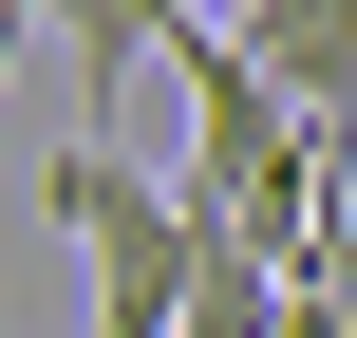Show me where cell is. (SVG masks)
Here are the masks:
<instances>
[{
  "mask_svg": "<svg viewBox=\"0 0 357 338\" xmlns=\"http://www.w3.org/2000/svg\"><path fill=\"white\" fill-rule=\"evenodd\" d=\"M169 75H188V207L207 226H245L264 263H301L320 282V245H339V207H357V132H320V113H282L264 75H245V38L226 19H188L169 38Z\"/></svg>",
  "mask_w": 357,
  "mask_h": 338,
  "instance_id": "obj_1",
  "label": "cell"
},
{
  "mask_svg": "<svg viewBox=\"0 0 357 338\" xmlns=\"http://www.w3.org/2000/svg\"><path fill=\"white\" fill-rule=\"evenodd\" d=\"M56 226H75V263H94V338H188V263H207V207L169 188V169H132L113 132H56Z\"/></svg>",
  "mask_w": 357,
  "mask_h": 338,
  "instance_id": "obj_2",
  "label": "cell"
},
{
  "mask_svg": "<svg viewBox=\"0 0 357 338\" xmlns=\"http://www.w3.org/2000/svg\"><path fill=\"white\" fill-rule=\"evenodd\" d=\"M226 38H245V75H264L282 113H320V132H357V0H245Z\"/></svg>",
  "mask_w": 357,
  "mask_h": 338,
  "instance_id": "obj_3",
  "label": "cell"
},
{
  "mask_svg": "<svg viewBox=\"0 0 357 338\" xmlns=\"http://www.w3.org/2000/svg\"><path fill=\"white\" fill-rule=\"evenodd\" d=\"M19 19H56V38H75V94L113 113V75H132V56H169L207 0H19ZM94 113H75V132H94Z\"/></svg>",
  "mask_w": 357,
  "mask_h": 338,
  "instance_id": "obj_4",
  "label": "cell"
},
{
  "mask_svg": "<svg viewBox=\"0 0 357 338\" xmlns=\"http://www.w3.org/2000/svg\"><path fill=\"white\" fill-rule=\"evenodd\" d=\"M282 301H301V263H264L245 226H207V263H188V338H282Z\"/></svg>",
  "mask_w": 357,
  "mask_h": 338,
  "instance_id": "obj_5",
  "label": "cell"
},
{
  "mask_svg": "<svg viewBox=\"0 0 357 338\" xmlns=\"http://www.w3.org/2000/svg\"><path fill=\"white\" fill-rule=\"evenodd\" d=\"M320 282H339V301H357V207H339V245H320Z\"/></svg>",
  "mask_w": 357,
  "mask_h": 338,
  "instance_id": "obj_6",
  "label": "cell"
},
{
  "mask_svg": "<svg viewBox=\"0 0 357 338\" xmlns=\"http://www.w3.org/2000/svg\"><path fill=\"white\" fill-rule=\"evenodd\" d=\"M207 19H245V0H207Z\"/></svg>",
  "mask_w": 357,
  "mask_h": 338,
  "instance_id": "obj_7",
  "label": "cell"
}]
</instances>
